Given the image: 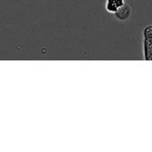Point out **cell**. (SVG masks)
Here are the masks:
<instances>
[{"label":"cell","instance_id":"cell-1","mask_svg":"<svg viewBox=\"0 0 152 152\" xmlns=\"http://www.w3.org/2000/svg\"><path fill=\"white\" fill-rule=\"evenodd\" d=\"M143 53L145 60H152V26L144 29Z\"/></svg>","mask_w":152,"mask_h":152},{"label":"cell","instance_id":"cell-2","mask_svg":"<svg viewBox=\"0 0 152 152\" xmlns=\"http://www.w3.org/2000/svg\"><path fill=\"white\" fill-rule=\"evenodd\" d=\"M126 4L125 0H106L105 8L108 12L115 13L117 12L124 4Z\"/></svg>","mask_w":152,"mask_h":152},{"label":"cell","instance_id":"cell-3","mask_svg":"<svg viewBox=\"0 0 152 152\" xmlns=\"http://www.w3.org/2000/svg\"><path fill=\"white\" fill-rule=\"evenodd\" d=\"M131 12H132L131 7L128 4H125L117 12L114 13V15L119 20H127L130 17Z\"/></svg>","mask_w":152,"mask_h":152}]
</instances>
